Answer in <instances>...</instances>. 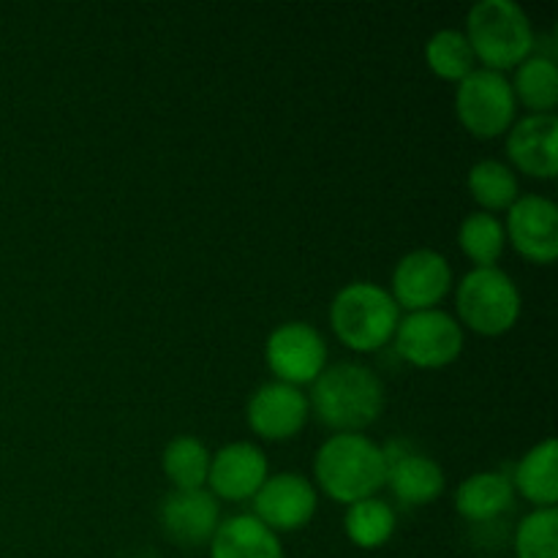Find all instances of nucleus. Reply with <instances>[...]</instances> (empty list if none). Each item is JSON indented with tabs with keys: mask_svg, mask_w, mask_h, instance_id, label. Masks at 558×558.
Segmentation results:
<instances>
[{
	"mask_svg": "<svg viewBox=\"0 0 558 558\" xmlns=\"http://www.w3.org/2000/svg\"><path fill=\"white\" fill-rule=\"evenodd\" d=\"M515 501L512 480L501 472H477L456 490V510L469 523H488L505 515Z\"/></svg>",
	"mask_w": 558,
	"mask_h": 558,
	"instance_id": "a211bd4d",
	"label": "nucleus"
},
{
	"mask_svg": "<svg viewBox=\"0 0 558 558\" xmlns=\"http://www.w3.org/2000/svg\"><path fill=\"white\" fill-rule=\"evenodd\" d=\"M210 450L196 436L180 434L163 447L161 469L174 490H199L207 488L210 474Z\"/></svg>",
	"mask_w": 558,
	"mask_h": 558,
	"instance_id": "412c9836",
	"label": "nucleus"
},
{
	"mask_svg": "<svg viewBox=\"0 0 558 558\" xmlns=\"http://www.w3.org/2000/svg\"><path fill=\"white\" fill-rule=\"evenodd\" d=\"M314 480L327 499L338 505L371 499L387 483V458L363 434H336L316 450Z\"/></svg>",
	"mask_w": 558,
	"mask_h": 558,
	"instance_id": "f03ea898",
	"label": "nucleus"
},
{
	"mask_svg": "<svg viewBox=\"0 0 558 558\" xmlns=\"http://www.w3.org/2000/svg\"><path fill=\"white\" fill-rule=\"evenodd\" d=\"M392 341H396V352L409 365L436 371L447 368L461 357L466 336L456 316L441 308H430L401 316Z\"/></svg>",
	"mask_w": 558,
	"mask_h": 558,
	"instance_id": "0eeeda50",
	"label": "nucleus"
},
{
	"mask_svg": "<svg viewBox=\"0 0 558 558\" xmlns=\"http://www.w3.org/2000/svg\"><path fill=\"white\" fill-rule=\"evenodd\" d=\"M469 194L474 196L477 205L485 207V213L510 210L515 199L521 196V185H518V174L510 163L496 161V158H485L469 169Z\"/></svg>",
	"mask_w": 558,
	"mask_h": 558,
	"instance_id": "5701e85b",
	"label": "nucleus"
},
{
	"mask_svg": "<svg viewBox=\"0 0 558 558\" xmlns=\"http://www.w3.org/2000/svg\"><path fill=\"white\" fill-rule=\"evenodd\" d=\"M265 360L276 381L292 387L314 385L327 368V343L308 322H283L267 336Z\"/></svg>",
	"mask_w": 558,
	"mask_h": 558,
	"instance_id": "6e6552de",
	"label": "nucleus"
},
{
	"mask_svg": "<svg viewBox=\"0 0 558 558\" xmlns=\"http://www.w3.org/2000/svg\"><path fill=\"white\" fill-rule=\"evenodd\" d=\"M319 507V494L308 477L294 472L272 474L254 496V518L270 532H300L308 526Z\"/></svg>",
	"mask_w": 558,
	"mask_h": 558,
	"instance_id": "9d476101",
	"label": "nucleus"
},
{
	"mask_svg": "<svg viewBox=\"0 0 558 558\" xmlns=\"http://www.w3.org/2000/svg\"><path fill=\"white\" fill-rule=\"evenodd\" d=\"M507 158L521 174L554 180L558 174V118L526 114L507 131Z\"/></svg>",
	"mask_w": 558,
	"mask_h": 558,
	"instance_id": "2eb2a0df",
	"label": "nucleus"
},
{
	"mask_svg": "<svg viewBox=\"0 0 558 558\" xmlns=\"http://www.w3.org/2000/svg\"><path fill=\"white\" fill-rule=\"evenodd\" d=\"M452 267L445 254L434 248H417L401 256L392 270V300L401 311H430L450 294Z\"/></svg>",
	"mask_w": 558,
	"mask_h": 558,
	"instance_id": "1a4fd4ad",
	"label": "nucleus"
},
{
	"mask_svg": "<svg viewBox=\"0 0 558 558\" xmlns=\"http://www.w3.org/2000/svg\"><path fill=\"white\" fill-rule=\"evenodd\" d=\"M458 316L472 332L496 338L518 325L523 298L518 283L501 267H474L456 289Z\"/></svg>",
	"mask_w": 558,
	"mask_h": 558,
	"instance_id": "39448f33",
	"label": "nucleus"
},
{
	"mask_svg": "<svg viewBox=\"0 0 558 558\" xmlns=\"http://www.w3.org/2000/svg\"><path fill=\"white\" fill-rule=\"evenodd\" d=\"M515 101L529 109V114H554L558 104V69L550 54H529L515 69V82H510Z\"/></svg>",
	"mask_w": 558,
	"mask_h": 558,
	"instance_id": "aec40b11",
	"label": "nucleus"
},
{
	"mask_svg": "<svg viewBox=\"0 0 558 558\" xmlns=\"http://www.w3.org/2000/svg\"><path fill=\"white\" fill-rule=\"evenodd\" d=\"M458 245L474 262V267H496L507 245L505 223L494 213H472L458 229Z\"/></svg>",
	"mask_w": 558,
	"mask_h": 558,
	"instance_id": "393cba45",
	"label": "nucleus"
},
{
	"mask_svg": "<svg viewBox=\"0 0 558 558\" xmlns=\"http://www.w3.org/2000/svg\"><path fill=\"white\" fill-rule=\"evenodd\" d=\"M158 523L163 537L178 548H205L221 523V507L207 488L172 490L163 496Z\"/></svg>",
	"mask_w": 558,
	"mask_h": 558,
	"instance_id": "ddd939ff",
	"label": "nucleus"
},
{
	"mask_svg": "<svg viewBox=\"0 0 558 558\" xmlns=\"http://www.w3.org/2000/svg\"><path fill=\"white\" fill-rule=\"evenodd\" d=\"M456 112L463 129L477 140H496L515 123L518 101L510 80L499 71L474 69L458 82Z\"/></svg>",
	"mask_w": 558,
	"mask_h": 558,
	"instance_id": "423d86ee",
	"label": "nucleus"
},
{
	"mask_svg": "<svg viewBox=\"0 0 558 558\" xmlns=\"http://www.w3.org/2000/svg\"><path fill=\"white\" fill-rule=\"evenodd\" d=\"M505 234L523 259L554 265L558 256V207L548 196H518L507 210Z\"/></svg>",
	"mask_w": 558,
	"mask_h": 558,
	"instance_id": "f8f14e48",
	"label": "nucleus"
},
{
	"mask_svg": "<svg viewBox=\"0 0 558 558\" xmlns=\"http://www.w3.org/2000/svg\"><path fill=\"white\" fill-rule=\"evenodd\" d=\"M401 308L392 294L374 281H352L332 298L330 327L352 352H379L392 341Z\"/></svg>",
	"mask_w": 558,
	"mask_h": 558,
	"instance_id": "7ed1b4c3",
	"label": "nucleus"
},
{
	"mask_svg": "<svg viewBox=\"0 0 558 558\" xmlns=\"http://www.w3.org/2000/svg\"><path fill=\"white\" fill-rule=\"evenodd\" d=\"M311 417L308 396L300 387L283 381H267L245 407V423L256 436L267 441H289L305 428Z\"/></svg>",
	"mask_w": 558,
	"mask_h": 558,
	"instance_id": "9b49d317",
	"label": "nucleus"
},
{
	"mask_svg": "<svg viewBox=\"0 0 558 558\" xmlns=\"http://www.w3.org/2000/svg\"><path fill=\"white\" fill-rule=\"evenodd\" d=\"M396 526V510L385 499H379V496L349 505L347 518H343V532H347L349 543L363 550H376L390 543Z\"/></svg>",
	"mask_w": 558,
	"mask_h": 558,
	"instance_id": "4be33fe9",
	"label": "nucleus"
},
{
	"mask_svg": "<svg viewBox=\"0 0 558 558\" xmlns=\"http://www.w3.org/2000/svg\"><path fill=\"white\" fill-rule=\"evenodd\" d=\"M512 488L534 505V510H548L558 501V445L556 439L539 441L518 461L512 474Z\"/></svg>",
	"mask_w": 558,
	"mask_h": 558,
	"instance_id": "6ab92c4d",
	"label": "nucleus"
},
{
	"mask_svg": "<svg viewBox=\"0 0 558 558\" xmlns=\"http://www.w3.org/2000/svg\"><path fill=\"white\" fill-rule=\"evenodd\" d=\"M425 60H428V69L447 82L466 80L477 69V58H474L466 33L456 27H441L428 38Z\"/></svg>",
	"mask_w": 558,
	"mask_h": 558,
	"instance_id": "b1692460",
	"label": "nucleus"
},
{
	"mask_svg": "<svg viewBox=\"0 0 558 558\" xmlns=\"http://www.w3.org/2000/svg\"><path fill=\"white\" fill-rule=\"evenodd\" d=\"M466 38L483 69H518L534 49V25L515 0H480L466 14Z\"/></svg>",
	"mask_w": 558,
	"mask_h": 558,
	"instance_id": "20e7f679",
	"label": "nucleus"
},
{
	"mask_svg": "<svg viewBox=\"0 0 558 558\" xmlns=\"http://www.w3.org/2000/svg\"><path fill=\"white\" fill-rule=\"evenodd\" d=\"M308 407L336 434H363L385 409V385L360 363H336L311 385Z\"/></svg>",
	"mask_w": 558,
	"mask_h": 558,
	"instance_id": "f257e3e1",
	"label": "nucleus"
},
{
	"mask_svg": "<svg viewBox=\"0 0 558 558\" xmlns=\"http://www.w3.org/2000/svg\"><path fill=\"white\" fill-rule=\"evenodd\" d=\"M210 558H283L281 537L254 515H232L218 523Z\"/></svg>",
	"mask_w": 558,
	"mask_h": 558,
	"instance_id": "f3484780",
	"label": "nucleus"
},
{
	"mask_svg": "<svg viewBox=\"0 0 558 558\" xmlns=\"http://www.w3.org/2000/svg\"><path fill=\"white\" fill-rule=\"evenodd\" d=\"M270 477L267 456L254 441H232L213 452L207 490L223 501H248Z\"/></svg>",
	"mask_w": 558,
	"mask_h": 558,
	"instance_id": "4468645a",
	"label": "nucleus"
},
{
	"mask_svg": "<svg viewBox=\"0 0 558 558\" xmlns=\"http://www.w3.org/2000/svg\"><path fill=\"white\" fill-rule=\"evenodd\" d=\"M387 458V488L407 507L434 505L445 494V472L439 463L425 452L407 445L381 447Z\"/></svg>",
	"mask_w": 558,
	"mask_h": 558,
	"instance_id": "dca6fc26",
	"label": "nucleus"
},
{
	"mask_svg": "<svg viewBox=\"0 0 558 558\" xmlns=\"http://www.w3.org/2000/svg\"><path fill=\"white\" fill-rule=\"evenodd\" d=\"M518 558H558V512L556 507L534 510L518 523Z\"/></svg>",
	"mask_w": 558,
	"mask_h": 558,
	"instance_id": "a878e982",
	"label": "nucleus"
}]
</instances>
